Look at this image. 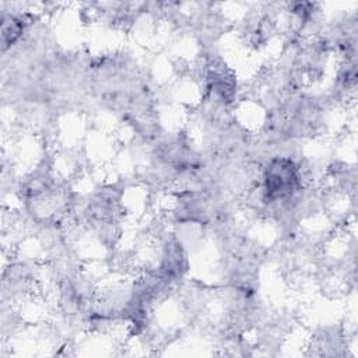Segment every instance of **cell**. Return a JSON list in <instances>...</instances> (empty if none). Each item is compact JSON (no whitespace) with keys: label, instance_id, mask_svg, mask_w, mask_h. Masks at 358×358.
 <instances>
[{"label":"cell","instance_id":"obj_1","mask_svg":"<svg viewBox=\"0 0 358 358\" xmlns=\"http://www.w3.org/2000/svg\"><path fill=\"white\" fill-rule=\"evenodd\" d=\"M302 189L299 166L288 157L271 158L263 171L262 196L267 203L291 200Z\"/></svg>","mask_w":358,"mask_h":358},{"label":"cell","instance_id":"obj_2","mask_svg":"<svg viewBox=\"0 0 358 358\" xmlns=\"http://www.w3.org/2000/svg\"><path fill=\"white\" fill-rule=\"evenodd\" d=\"M27 22L21 17L15 15H4L1 20V42L3 49L13 46L17 41L21 39L25 31Z\"/></svg>","mask_w":358,"mask_h":358}]
</instances>
